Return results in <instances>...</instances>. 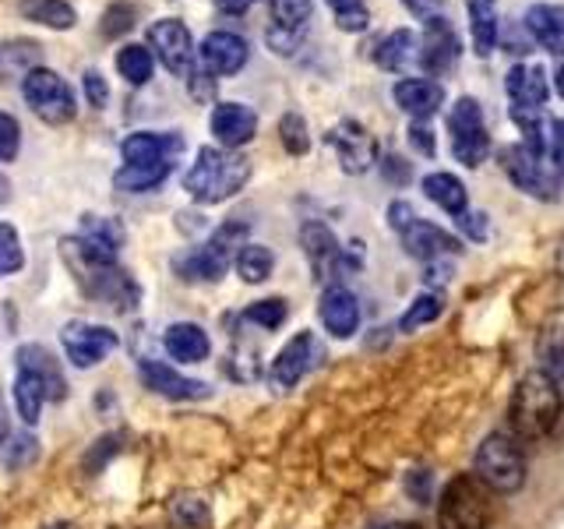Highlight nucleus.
<instances>
[{
    "label": "nucleus",
    "instance_id": "nucleus-1",
    "mask_svg": "<svg viewBox=\"0 0 564 529\" xmlns=\"http://www.w3.org/2000/svg\"><path fill=\"white\" fill-rule=\"evenodd\" d=\"M561 417V381L546 370H529V375L516 385V396L508 402V434L533 445L554 431Z\"/></svg>",
    "mask_w": 564,
    "mask_h": 529
},
{
    "label": "nucleus",
    "instance_id": "nucleus-2",
    "mask_svg": "<svg viewBox=\"0 0 564 529\" xmlns=\"http://www.w3.org/2000/svg\"><path fill=\"white\" fill-rule=\"evenodd\" d=\"M247 176H251L247 155H240L237 149L208 145L198 152L194 166L184 173V191L202 205H219L226 198H234V194L247 184Z\"/></svg>",
    "mask_w": 564,
    "mask_h": 529
},
{
    "label": "nucleus",
    "instance_id": "nucleus-3",
    "mask_svg": "<svg viewBox=\"0 0 564 529\" xmlns=\"http://www.w3.org/2000/svg\"><path fill=\"white\" fill-rule=\"evenodd\" d=\"M473 476L490 494H516L525 484V452L522 441L508 431H494L480 441L473 455Z\"/></svg>",
    "mask_w": 564,
    "mask_h": 529
},
{
    "label": "nucleus",
    "instance_id": "nucleus-4",
    "mask_svg": "<svg viewBox=\"0 0 564 529\" xmlns=\"http://www.w3.org/2000/svg\"><path fill=\"white\" fill-rule=\"evenodd\" d=\"M494 522V494L473 473H458L437 501V529H487Z\"/></svg>",
    "mask_w": 564,
    "mask_h": 529
},
{
    "label": "nucleus",
    "instance_id": "nucleus-5",
    "mask_svg": "<svg viewBox=\"0 0 564 529\" xmlns=\"http://www.w3.org/2000/svg\"><path fill=\"white\" fill-rule=\"evenodd\" d=\"M388 226H392L395 234H399L405 255L423 261V264L445 261V258L463 251V244H458L448 234V229H441V226H434L427 219H420L416 208L410 202H392V205H388Z\"/></svg>",
    "mask_w": 564,
    "mask_h": 529
},
{
    "label": "nucleus",
    "instance_id": "nucleus-6",
    "mask_svg": "<svg viewBox=\"0 0 564 529\" xmlns=\"http://www.w3.org/2000/svg\"><path fill=\"white\" fill-rule=\"evenodd\" d=\"M448 134H452V155L463 166L476 170L490 155V131L484 120V106L473 96H458L448 110Z\"/></svg>",
    "mask_w": 564,
    "mask_h": 529
},
{
    "label": "nucleus",
    "instance_id": "nucleus-7",
    "mask_svg": "<svg viewBox=\"0 0 564 529\" xmlns=\"http://www.w3.org/2000/svg\"><path fill=\"white\" fill-rule=\"evenodd\" d=\"M243 237H247V223L229 219L216 229V234H212V240L205 247H198V251H191L187 258L176 261V269L184 272V279L216 282V279H223L229 261H234V255L243 247Z\"/></svg>",
    "mask_w": 564,
    "mask_h": 529
},
{
    "label": "nucleus",
    "instance_id": "nucleus-8",
    "mask_svg": "<svg viewBox=\"0 0 564 529\" xmlns=\"http://www.w3.org/2000/svg\"><path fill=\"white\" fill-rule=\"evenodd\" d=\"M22 96L32 106V114L46 123H67L75 120V93L70 85L50 67H32L22 78Z\"/></svg>",
    "mask_w": 564,
    "mask_h": 529
},
{
    "label": "nucleus",
    "instance_id": "nucleus-9",
    "mask_svg": "<svg viewBox=\"0 0 564 529\" xmlns=\"http://www.w3.org/2000/svg\"><path fill=\"white\" fill-rule=\"evenodd\" d=\"M70 269H78V279L88 296L106 300V304L117 311H128L138 304V282L123 272L117 261H88V258L75 255Z\"/></svg>",
    "mask_w": 564,
    "mask_h": 529
},
{
    "label": "nucleus",
    "instance_id": "nucleus-10",
    "mask_svg": "<svg viewBox=\"0 0 564 529\" xmlns=\"http://www.w3.org/2000/svg\"><path fill=\"white\" fill-rule=\"evenodd\" d=\"M501 166L508 173V181L516 184L529 198L540 202H554L557 198V173L546 166V155L525 149L522 141L519 145H508L501 152Z\"/></svg>",
    "mask_w": 564,
    "mask_h": 529
},
{
    "label": "nucleus",
    "instance_id": "nucleus-11",
    "mask_svg": "<svg viewBox=\"0 0 564 529\" xmlns=\"http://www.w3.org/2000/svg\"><path fill=\"white\" fill-rule=\"evenodd\" d=\"M325 141L335 149V155H339V163H343L346 173H367L370 166L378 163V141L357 120H339L325 134Z\"/></svg>",
    "mask_w": 564,
    "mask_h": 529
},
{
    "label": "nucleus",
    "instance_id": "nucleus-12",
    "mask_svg": "<svg viewBox=\"0 0 564 529\" xmlns=\"http://www.w3.org/2000/svg\"><path fill=\"white\" fill-rule=\"evenodd\" d=\"M416 64L427 71L431 78L448 75V71L458 64V35L441 14L423 18V40L416 50Z\"/></svg>",
    "mask_w": 564,
    "mask_h": 529
},
{
    "label": "nucleus",
    "instance_id": "nucleus-13",
    "mask_svg": "<svg viewBox=\"0 0 564 529\" xmlns=\"http://www.w3.org/2000/svg\"><path fill=\"white\" fill-rule=\"evenodd\" d=\"M64 353L75 367H96L117 349V332L106 325H88V322H67L61 332Z\"/></svg>",
    "mask_w": 564,
    "mask_h": 529
},
{
    "label": "nucleus",
    "instance_id": "nucleus-14",
    "mask_svg": "<svg viewBox=\"0 0 564 529\" xmlns=\"http://www.w3.org/2000/svg\"><path fill=\"white\" fill-rule=\"evenodd\" d=\"M300 244H304V255H307V261H311L314 276L322 279V282L335 279V276H339V272L346 269V251H343V244H339V237H335L325 223L307 219L304 226H300Z\"/></svg>",
    "mask_w": 564,
    "mask_h": 529
},
{
    "label": "nucleus",
    "instance_id": "nucleus-15",
    "mask_svg": "<svg viewBox=\"0 0 564 529\" xmlns=\"http://www.w3.org/2000/svg\"><path fill=\"white\" fill-rule=\"evenodd\" d=\"M149 46L159 53V61H163L173 75L187 78L191 67H194V40L187 25L181 18H163V22H155L149 29Z\"/></svg>",
    "mask_w": 564,
    "mask_h": 529
},
{
    "label": "nucleus",
    "instance_id": "nucleus-16",
    "mask_svg": "<svg viewBox=\"0 0 564 529\" xmlns=\"http://www.w3.org/2000/svg\"><path fill=\"white\" fill-rule=\"evenodd\" d=\"M184 138L181 134H155V131H134L131 138H123L120 155L123 166H170L181 159Z\"/></svg>",
    "mask_w": 564,
    "mask_h": 529
},
{
    "label": "nucleus",
    "instance_id": "nucleus-17",
    "mask_svg": "<svg viewBox=\"0 0 564 529\" xmlns=\"http://www.w3.org/2000/svg\"><path fill=\"white\" fill-rule=\"evenodd\" d=\"M14 364H18V375L40 385V392H43L46 402H61L67 396V378H64L61 364L53 360V353L46 346H35V343L22 346V349H18Z\"/></svg>",
    "mask_w": 564,
    "mask_h": 529
},
{
    "label": "nucleus",
    "instance_id": "nucleus-18",
    "mask_svg": "<svg viewBox=\"0 0 564 529\" xmlns=\"http://www.w3.org/2000/svg\"><path fill=\"white\" fill-rule=\"evenodd\" d=\"M505 96L511 99V110H543L551 99V78L536 61L511 64L505 75Z\"/></svg>",
    "mask_w": 564,
    "mask_h": 529
},
{
    "label": "nucleus",
    "instance_id": "nucleus-19",
    "mask_svg": "<svg viewBox=\"0 0 564 529\" xmlns=\"http://www.w3.org/2000/svg\"><path fill=\"white\" fill-rule=\"evenodd\" d=\"M317 360H322V346H317V339H314L311 332H300V335H293V339L275 353L269 378L279 388H293L300 378L311 375V367Z\"/></svg>",
    "mask_w": 564,
    "mask_h": 529
},
{
    "label": "nucleus",
    "instance_id": "nucleus-20",
    "mask_svg": "<svg viewBox=\"0 0 564 529\" xmlns=\"http://www.w3.org/2000/svg\"><path fill=\"white\" fill-rule=\"evenodd\" d=\"M522 29L540 50L564 57V4H551V0L529 4L522 14Z\"/></svg>",
    "mask_w": 564,
    "mask_h": 529
},
{
    "label": "nucleus",
    "instance_id": "nucleus-21",
    "mask_svg": "<svg viewBox=\"0 0 564 529\" xmlns=\"http://www.w3.org/2000/svg\"><path fill=\"white\" fill-rule=\"evenodd\" d=\"M208 128H212V134H216V141L223 149H240L258 134V117H254L251 106L219 102L216 110H212Z\"/></svg>",
    "mask_w": 564,
    "mask_h": 529
},
{
    "label": "nucleus",
    "instance_id": "nucleus-22",
    "mask_svg": "<svg viewBox=\"0 0 564 529\" xmlns=\"http://www.w3.org/2000/svg\"><path fill=\"white\" fill-rule=\"evenodd\" d=\"M198 57L208 75H237L247 64V57H251V50H247V43L237 32H208Z\"/></svg>",
    "mask_w": 564,
    "mask_h": 529
},
{
    "label": "nucleus",
    "instance_id": "nucleus-23",
    "mask_svg": "<svg viewBox=\"0 0 564 529\" xmlns=\"http://www.w3.org/2000/svg\"><path fill=\"white\" fill-rule=\"evenodd\" d=\"M141 381H145V388H152V392L176 399V402H194V399H208L212 396V388L205 381L184 378V375H176L173 367L155 364V360L141 364Z\"/></svg>",
    "mask_w": 564,
    "mask_h": 529
},
{
    "label": "nucleus",
    "instance_id": "nucleus-24",
    "mask_svg": "<svg viewBox=\"0 0 564 529\" xmlns=\"http://www.w3.org/2000/svg\"><path fill=\"white\" fill-rule=\"evenodd\" d=\"M392 99L399 110H405L413 120H431L445 106V88L434 78H402L392 88Z\"/></svg>",
    "mask_w": 564,
    "mask_h": 529
},
{
    "label": "nucleus",
    "instance_id": "nucleus-25",
    "mask_svg": "<svg viewBox=\"0 0 564 529\" xmlns=\"http://www.w3.org/2000/svg\"><path fill=\"white\" fill-rule=\"evenodd\" d=\"M322 322L335 339H349V335L360 328V300L335 282L322 296Z\"/></svg>",
    "mask_w": 564,
    "mask_h": 529
},
{
    "label": "nucleus",
    "instance_id": "nucleus-26",
    "mask_svg": "<svg viewBox=\"0 0 564 529\" xmlns=\"http://www.w3.org/2000/svg\"><path fill=\"white\" fill-rule=\"evenodd\" d=\"M423 194L441 208V212H448L452 219H463L466 212H469V191L466 184L458 181L455 173H445V170H437V173H427L423 176Z\"/></svg>",
    "mask_w": 564,
    "mask_h": 529
},
{
    "label": "nucleus",
    "instance_id": "nucleus-27",
    "mask_svg": "<svg viewBox=\"0 0 564 529\" xmlns=\"http://www.w3.org/2000/svg\"><path fill=\"white\" fill-rule=\"evenodd\" d=\"M469 11V35H473V50L480 57H490L498 50L501 40V18H498V0H466Z\"/></svg>",
    "mask_w": 564,
    "mask_h": 529
},
{
    "label": "nucleus",
    "instance_id": "nucleus-28",
    "mask_svg": "<svg viewBox=\"0 0 564 529\" xmlns=\"http://www.w3.org/2000/svg\"><path fill=\"white\" fill-rule=\"evenodd\" d=\"M163 343H166V353H170V357H173V360H184V364H198V360H205V357H208V349H212L205 328H202V325H194V322H176V325H170Z\"/></svg>",
    "mask_w": 564,
    "mask_h": 529
},
{
    "label": "nucleus",
    "instance_id": "nucleus-29",
    "mask_svg": "<svg viewBox=\"0 0 564 529\" xmlns=\"http://www.w3.org/2000/svg\"><path fill=\"white\" fill-rule=\"evenodd\" d=\"M416 50H420L416 35L410 29H395L375 46V64L381 71H392V75H395V71H405L410 64H416Z\"/></svg>",
    "mask_w": 564,
    "mask_h": 529
},
{
    "label": "nucleus",
    "instance_id": "nucleus-30",
    "mask_svg": "<svg viewBox=\"0 0 564 529\" xmlns=\"http://www.w3.org/2000/svg\"><path fill=\"white\" fill-rule=\"evenodd\" d=\"M18 11H22L29 22H40L46 29H70L75 25V8L67 4V0H18Z\"/></svg>",
    "mask_w": 564,
    "mask_h": 529
},
{
    "label": "nucleus",
    "instance_id": "nucleus-31",
    "mask_svg": "<svg viewBox=\"0 0 564 529\" xmlns=\"http://www.w3.org/2000/svg\"><path fill=\"white\" fill-rule=\"evenodd\" d=\"M170 176V166H120L113 176V187L123 194H145L159 187Z\"/></svg>",
    "mask_w": 564,
    "mask_h": 529
},
{
    "label": "nucleus",
    "instance_id": "nucleus-32",
    "mask_svg": "<svg viewBox=\"0 0 564 529\" xmlns=\"http://www.w3.org/2000/svg\"><path fill=\"white\" fill-rule=\"evenodd\" d=\"M152 67H155V61H152L149 46L131 43V46H123L117 53V71H120V78L128 85H145L152 78Z\"/></svg>",
    "mask_w": 564,
    "mask_h": 529
},
{
    "label": "nucleus",
    "instance_id": "nucleus-33",
    "mask_svg": "<svg viewBox=\"0 0 564 529\" xmlns=\"http://www.w3.org/2000/svg\"><path fill=\"white\" fill-rule=\"evenodd\" d=\"M234 261H237V272L243 282H264L272 276V264H275L272 251L261 244H243Z\"/></svg>",
    "mask_w": 564,
    "mask_h": 529
},
{
    "label": "nucleus",
    "instance_id": "nucleus-34",
    "mask_svg": "<svg viewBox=\"0 0 564 529\" xmlns=\"http://www.w3.org/2000/svg\"><path fill=\"white\" fill-rule=\"evenodd\" d=\"M441 311H445V296L441 293H420L410 307H405V314L399 317V328L402 332H416V328H423V325H431V322H437L441 317Z\"/></svg>",
    "mask_w": 564,
    "mask_h": 529
},
{
    "label": "nucleus",
    "instance_id": "nucleus-35",
    "mask_svg": "<svg viewBox=\"0 0 564 529\" xmlns=\"http://www.w3.org/2000/svg\"><path fill=\"white\" fill-rule=\"evenodd\" d=\"M269 4H272V18H275L279 29L304 32V25L311 22V14H314L311 0H269Z\"/></svg>",
    "mask_w": 564,
    "mask_h": 529
},
{
    "label": "nucleus",
    "instance_id": "nucleus-36",
    "mask_svg": "<svg viewBox=\"0 0 564 529\" xmlns=\"http://www.w3.org/2000/svg\"><path fill=\"white\" fill-rule=\"evenodd\" d=\"M35 57H40V46L35 43H0V82L25 71Z\"/></svg>",
    "mask_w": 564,
    "mask_h": 529
},
{
    "label": "nucleus",
    "instance_id": "nucleus-37",
    "mask_svg": "<svg viewBox=\"0 0 564 529\" xmlns=\"http://www.w3.org/2000/svg\"><path fill=\"white\" fill-rule=\"evenodd\" d=\"M286 314H290V307H286V300L282 296H272V300H258V304H251L243 311V322H251V325H261V328H279L282 322H286Z\"/></svg>",
    "mask_w": 564,
    "mask_h": 529
},
{
    "label": "nucleus",
    "instance_id": "nucleus-38",
    "mask_svg": "<svg viewBox=\"0 0 564 529\" xmlns=\"http://www.w3.org/2000/svg\"><path fill=\"white\" fill-rule=\"evenodd\" d=\"M279 138H282V149L290 155H304L311 149V134H307V120L300 114H286L279 120Z\"/></svg>",
    "mask_w": 564,
    "mask_h": 529
},
{
    "label": "nucleus",
    "instance_id": "nucleus-39",
    "mask_svg": "<svg viewBox=\"0 0 564 529\" xmlns=\"http://www.w3.org/2000/svg\"><path fill=\"white\" fill-rule=\"evenodd\" d=\"M43 402H46V399H43V392H40V385L29 381V378H22V375L14 378V406H18V417H22L25 423H35V420H40Z\"/></svg>",
    "mask_w": 564,
    "mask_h": 529
},
{
    "label": "nucleus",
    "instance_id": "nucleus-40",
    "mask_svg": "<svg viewBox=\"0 0 564 529\" xmlns=\"http://www.w3.org/2000/svg\"><path fill=\"white\" fill-rule=\"evenodd\" d=\"M25 264V251H22V237L18 229L0 223V276H14Z\"/></svg>",
    "mask_w": 564,
    "mask_h": 529
},
{
    "label": "nucleus",
    "instance_id": "nucleus-41",
    "mask_svg": "<svg viewBox=\"0 0 564 529\" xmlns=\"http://www.w3.org/2000/svg\"><path fill=\"white\" fill-rule=\"evenodd\" d=\"M0 455H4V463L14 469V466H29L35 458V438L32 434H14L8 438V445H0Z\"/></svg>",
    "mask_w": 564,
    "mask_h": 529
},
{
    "label": "nucleus",
    "instance_id": "nucleus-42",
    "mask_svg": "<svg viewBox=\"0 0 564 529\" xmlns=\"http://www.w3.org/2000/svg\"><path fill=\"white\" fill-rule=\"evenodd\" d=\"M18 149H22V128L11 114L0 110V163H11Z\"/></svg>",
    "mask_w": 564,
    "mask_h": 529
},
{
    "label": "nucleus",
    "instance_id": "nucleus-43",
    "mask_svg": "<svg viewBox=\"0 0 564 529\" xmlns=\"http://www.w3.org/2000/svg\"><path fill=\"white\" fill-rule=\"evenodd\" d=\"M131 25H134V8L131 4H113L110 11L102 14V35L106 40H117V35H123V32H131Z\"/></svg>",
    "mask_w": 564,
    "mask_h": 529
},
{
    "label": "nucleus",
    "instance_id": "nucleus-44",
    "mask_svg": "<svg viewBox=\"0 0 564 529\" xmlns=\"http://www.w3.org/2000/svg\"><path fill=\"white\" fill-rule=\"evenodd\" d=\"M546 159L554 163L557 181H564V117L546 123Z\"/></svg>",
    "mask_w": 564,
    "mask_h": 529
},
{
    "label": "nucleus",
    "instance_id": "nucleus-45",
    "mask_svg": "<svg viewBox=\"0 0 564 529\" xmlns=\"http://www.w3.org/2000/svg\"><path fill=\"white\" fill-rule=\"evenodd\" d=\"M173 516L181 526H205L208 522V511L198 498H181L173 505Z\"/></svg>",
    "mask_w": 564,
    "mask_h": 529
},
{
    "label": "nucleus",
    "instance_id": "nucleus-46",
    "mask_svg": "<svg viewBox=\"0 0 564 529\" xmlns=\"http://www.w3.org/2000/svg\"><path fill=\"white\" fill-rule=\"evenodd\" d=\"M381 173H384V181H392V184H410L413 166L405 163L402 155H384L381 159Z\"/></svg>",
    "mask_w": 564,
    "mask_h": 529
},
{
    "label": "nucleus",
    "instance_id": "nucleus-47",
    "mask_svg": "<svg viewBox=\"0 0 564 529\" xmlns=\"http://www.w3.org/2000/svg\"><path fill=\"white\" fill-rule=\"evenodd\" d=\"M410 145L420 155H434V131L427 128V120H413L410 123Z\"/></svg>",
    "mask_w": 564,
    "mask_h": 529
},
{
    "label": "nucleus",
    "instance_id": "nucleus-48",
    "mask_svg": "<svg viewBox=\"0 0 564 529\" xmlns=\"http://www.w3.org/2000/svg\"><path fill=\"white\" fill-rule=\"evenodd\" d=\"M85 96L93 106H106V99H110V88H106L99 71H85Z\"/></svg>",
    "mask_w": 564,
    "mask_h": 529
},
{
    "label": "nucleus",
    "instance_id": "nucleus-49",
    "mask_svg": "<svg viewBox=\"0 0 564 529\" xmlns=\"http://www.w3.org/2000/svg\"><path fill=\"white\" fill-rule=\"evenodd\" d=\"M269 46L279 50V53H293L300 46V32L296 29H279V25H272L269 29Z\"/></svg>",
    "mask_w": 564,
    "mask_h": 529
},
{
    "label": "nucleus",
    "instance_id": "nucleus-50",
    "mask_svg": "<svg viewBox=\"0 0 564 529\" xmlns=\"http://www.w3.org/2000/svg\"><path fill=\"white\" fill-rule=\"evenodd\" d=\"M335 25L343 32H364L370 25V11L360 8V11H346V14H335Z\"/></svg>",
    "mask_w": 564,
    "mask_h": 529
},
{
    "label": "nucleus",
    "instance_id": "nucleus-51",
    "mask_svg": "<svg viewBox=\"0 0 564 529\" xmlns=\"http://www.w3.org/2000/svg\"><path fill=\"white\" fill-rule=\"evenodd\" d=\"M405 487H410V494H413L416 501H427L431 498V473L427 469L410 473V484H405Z\"/></svg>",
    "mask_w": 564,
    "mask_h": 529
},
{
    "label": "nucleus",
    "instance_id": "nucleus-52",
    "mask_svg": "<svg viewBox=\"0 0 564 529\" xmlns=\"http://www.w3.org/2000/svg\"><path fill=\"white\" fill-rule=\"evenodd\" d=\"M487 216H476V212H466V216L463 219H458V223H463V229H466V234L473 237V240H484L487 237V223H484Z\"/></svg>",
    "mask_w": 564,
    "mask_h": 529
},
{
    "label": "nucleus",
    "instance_id": "nucleus-53",
    "mask_svg": "<svg viewBox=\"0 0 564 529\" xmlns=\"http://www.w3.org/2000/svg\"><path fill=\"white\" fill-rule=\"evenodd\" d=\"M405 8H410L416 18H431V14H437V8L445 4V0H402Z\"/></svg>",
    "mask_w": 564,
    "mask_h": 529
},
{
    "label": "nucleus",
    "instance_id": "nucleus-54",
    "mask_svg": "<svg viewBox=\"0 0 564 529\" xmlns=\"http://www.w3.org/2000/svg\"><path fill=\"white\" fill-rule=\"evenodd\" d=\"M551 370H546V375H554L557 381H561V375H564V332H561V343L554 346V353H551Z\"/></svg>",
    "mask_w": 564,
    "mask_h": 529
},
{
    "label": "nucleus",
    "instance_id": "nucleus-55",
    "mask_svg": "<svg viewBox=\"0 0 564 529\" xmlns=\"http://www.w3.org/2000/svg\"><path fill=\"white\" fill-rule=\"evenodd\" d=\"M325 4H328L335 14H346V11H360V8H367V0H325Z\"/></svg>",
    "mask_w": 564,
    "mask_h": 529
},
{
    "label": "nucleus",
    "instance_id": "nucleus-56",
    "mask_svg": "<svg viewBox=\"0 0 564 529\" xmlns=\"http://www.w3.org/2000/svg\"><path fill=\"white\" fill-rule=\"evenodd\" d=\"M251 4H254V0H216V8L226 11V14H243Z\"/></svg>",
    "mask_w": 564,
    "mask_h": 529
},
{
    "label": "nucleus",
    "instance_id": "nucleus-57",
    "mask_svg": "<svg viewBox=\"0 0 564 529\" xmlns=\"http://www.w3.org/2000/svg\"><path fill=\"white\" fill-rule=\"evenodd\" d=\"M554 88H557V96H564V64L557 67V75H554Z\"/></svg>",
    "mask_w": 564,
    "mask_h": 529
},
{
    "label": "nucleus",
    "instance_id": "nucleus-58",
    "mask_svg": "<svg viewBox=\"0 0 564 529\" xmlns=\"http://www.w3.org/2000/svg\"><path fill=\"white\" fill-rule=\"evenodd\" d=\"M378 529H420L416 522H384V526H378Z\"/></svg>",
    "mask_w": 564,
    "mask_h": 529
},
{
    "label": "nucleus",
    "instance_id": "nucleus-59",
    "mask_svg": "<svg viewBox=\"0 0 564 529\" xmlns=\"http://www.w3.org/2000/svg\"><path fill=\"white\" fill-rule=\"evenodd\" d=\"M0 434H4V410H0Z\"/></svg>",
    "mask_w": 564,
    "mask_h": 529
}]
</instances>
